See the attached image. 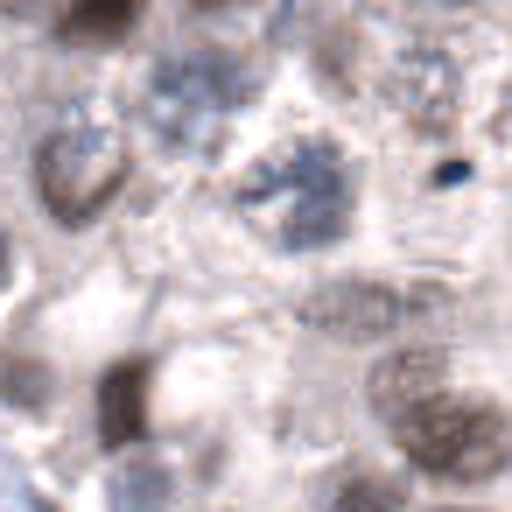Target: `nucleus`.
I'll return each instance as SVG.
<instances>
[{
	"label": "nucleus",
	"instance_id": "obj_1",
	"mask_svg": "<svg viewBox=\"0 0 512 512\" xmlns=\"http://www.w3.org/2000/svg\"><path fill=\"white\" fill-rule=\"evenodd\" d=\"M239 211L260 218L295 253L337 246L344 225H351V162L330 141H295V148H281L274 162H260L246 176Z\"/></svg>",
	"mask_w": 512,
	"mask_h": 512
},
{
	"label": "nucleus",
	"instance_id": "obj_2",
	"mask_svg": "<svg viewBox=\"0 0 512 512\" xmlns=\"http://www.w3.org/2000/svg\"><path fill=\"white\" fill-rule=\"evenodd\" d=\"M246 92H253V71L232 50H183L148 78V127L176 148H211Z\"/></svg>",
	"mask_w": 512,
	"mask_h": 512
},
{
	"label": "nucleus",
	"instance_id": "obj_3",
	"mask_svg": "<svg viewBox=\"0 0 512 512\" xmlns=\"http://www.w3.org/2000/svg\"><path fill=\"white\" fill-rule=\"evenodd\" d=\"M393 435H400V449H407L428 477H449V484H477V477L505 470V456H512L505 414L484 407V400H456V393L421 400L414 414L393 421Z\"/></svg>",
	"mask_w": 512,
	"mask_h": 512
},
{
	"label": "nucleus",
	"instance_id": "obj_4",
	"mask_svg": "<svg viewBox=\"0 0 512 512\" xmlns=\"http://www.w3.org/2000/svg\"><path fill=\"white\" fill-rule=\"evenodd\" d=\"M127 183V155L106 127H64L43 141L36 155V190L64 225H85L113 204V190Z\"/></svg>",
	"mask_w": 512,
	"mask_h": 512
},
{
	"label": "nucleus",
	"instance_id": "obj_5",
	"mask_svg": "<svg viewBox=\"0 0 512 512\" xmlns=\"http://www.w3.org/2000/svg\"><path fill=\"white\" fill-rule=\"evenodd\" d=\"M99 435H106V449H134L148 435V365L141 358H120L99 379Z\"/></svg>",
	"mask_w": 512,
	"mask_h": 512
},
{
	"label": "nucleus",
	"instance_id": "obj_6",
	"mask_svg": "<svg viewBox=\"0 0 512 512\" xmlns=\"http://www.w3.org/2000/svg\"><path fill=\"white\" fill-rule=\"evenodd\" d=\"M435 393H449L435 351H400V358H386V365L372 372V407L386 414V428H393L400 414H414L421 400H435Z\"/></svg>",
	"mask_w": 512,
	"mask_h": 512
},
{
	"label": "nucleus",
	"instance_id": "obj_7",
	"mask_svg": "<svg viewBox=\"0 0 512 512\" xmlns=\"http://www.w3.org/2000/svg\"><path fill=\"white\" fill-rule=\"evenodd\" d=\"M302 316L323 323V330H337V337H358V330H393V323L407 316V302L386 295V288H330V295H316Z\"/></svg>",
	"mask_w": 512,
	"mask_h": 512
},
{
	"label": "nucleus",
	"instance_id": "obj_8",
	"mask_svg": "<svg viewBox=\"0 0 512 512\" xmlns=\"http://www.w3.org/2000/svg\"><path fill=\"white\" fill-rule=\"evenodd\" d=\"M141 8H148V0H71L64 22H57V36L64 43H120L141 22Z\"/></svg>",
	"mask_w": 512,
	"mask_h": 512
},
{
	"label": "nucleus",
	"instance_id": "obj_9",
	"mask_svg": "<svg viewBox=\"0 0 512 512\" xmlns=\"http://www.w3.org/2000/svg\"><path fill=\"white\" fill-rule=\"evenodd\" d=\"M190 15L197 22H246L253 36H267L295 15V0H190Z\"/></svg>",
	"mask_w": 512,
	"mask_h": 512
},
{
	"label": "nucleus",
	"instance_id": "obj_10",
	"mask_svg": "<svg viewBox=\"0 0 512 512\" xmlns=\"http://www.w3.org/2000/svg\"><path fill=\"white\" fill-rule=\"evenodd\" d=\"M386 505H393V491H386V484H372V477H365V484H351V491L337 498V512H386Z\"/></svg>",
	"mask_w": 512,
	"mask_h": 512
},
{
	"label": "nucleus",
	"instance_id": "obj_11",
	"mask_svg": "<svg viewBox=\"0 0 512 512\" xmlns=\"http://www.w3.org/2000/svg\"><path fill=\"white\" fill-rule=\"evenodd\" d=\"M50 0H0V15H43Z\"/></svg>",
	"mask_w": 512,
	"mask_h": 512
},
{
	"label": "nucleus",
	"instance_id": "obj_12",
	"mask_svg": "<svg viewBox=\"0 0 512 512\" xmlns=\"http://www.w3.org/2000/svg\"><path fill=\"white\" fill-rule=\"evenodd\" d=\"M0 281H8V239H0Z\"/></svg>",
	"mask_w": 512,
	"mask_h": 512
},
{
	"label": "nucleus",
	"instance_id": "obj_13",
	"mask_svg": "<svg viewBox=\"0 0 512 512\" xmlns=\"http://www.w3.org/2000/svg\"><path fill=\"white\" fill-rule=\"evenodd\" d=\"M442 8H463V0H442Z\"/></svg>",
	"mask_w": 512,
	"mask_h": 512
}]
</instances>
